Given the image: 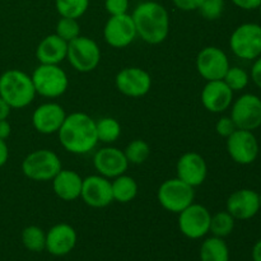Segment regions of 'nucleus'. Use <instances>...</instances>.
<instances>
[{"instance_id": "9d476101", "label": "nucleus", "mask_w": 261, "mask_h": 261, "mask_svg": "<svg viewBox=\"0 0 261 261\" xmlns=\"http://www.w3.org/2000/svg\"><path fill=\"white\" fill-rule=\"evenodd\" d=\"M212 214L201 204H191L178 213V228L190 240H199L209 233Z\"/></svg>"}, {"instance_id": "20e7f679", "label": "nucleus", "mask_w": 261, "mask_h": 261, "mask_svg": "<svg viewBox=\"0 0 261 261\" xmlns=\"http://www.w3.org/2000/svg\"><path fill=\"white\" fill-rule=\"evenodd\" d=\"M36 93L46 98L63 96L69 87V79L65 71L59 65L41 64L31 75Z\"/></svg>"}, {"instance_id": "6e6552de", "label": "nucleus", "mask_w": 261, "mask_h": 261, "mask_svg": "<svg viewBox=\"0 0 261 261\" xmlns=\"http://www.w3.org/2000/svg\"><path fill=\"white\" fill-rule=\"evenodd\" d=\"M66 59L76 71L89 73L98 66L101 61V50L92 38L78 36L68 43Z\"/></svg>"}, {"instance_id": "7c9ffc66", "label": "nucleus", "mask_w": 261, "mask_h": 261, "mask_svg": "<svg viewBox=\"0 0 261 261\" xmlns=\"http://www.w3.org/2000/svg\"><path fill=\"white\" fill-rule=\"evenodd\" d=\"M223 81L232 91L237 92L246 88L250 82V75L245 69L240 68V66H229Z\"/></svg>"}, {"instance_id": "cd10ccee", "label": "nucleus", "mask_w": 261, "mask_h": 261, "mask_svg": "<svg viewBox=\"0 0 261 261\" xmlns=\"http://www.w3.org/2000/svg\"><path fill=\"white\" fill-rule=\"evenodd\" d=\"M234 221L236 219L227 211L218 212L214 216H212L209 232H212L213 236L221 237V239L229 236L234 228Z\"/></svg>"}, {"instance_id": "b1692460", "label": "nucleus", "mask_w": 261, "mask_h": 261, "mask_svg": "<svg viewBox=\"0 0 261 261\" xmlns=\"http://www.w3.org/2000/svg\"><path fill=\"white\" fill-rule=\"evenodd\" d=\"M200 261H229V250L221 237H209L201 244Z\"/></svg>"}, {"instance_id": "f03ea898", "label": "nucleus", "mask_w": 261, "mask_h": 261, "mask_svg": "<svg viewBox=\"0 0 261 261\" xmlns=\"http://www.w3.org/2000/svg\"><path fill=\"white\" fill-rule=\"evenodd\" d=\"M137 35L149 45H158L170 32V15L166 8L157 2H143L132 14Z\"/></svg>"}, {"instance_id": "37998d69", "label": "nucleus", "mask_w": 261, "mask_h": 261, "mask_svg": "<svg viewBox=\"0 0 261 261\" xmlns=\"http://www.w3.org/2000/svg\"><path fill=\"white\" fill-rule=\"evenodd\" d=\"M259 204H260V211H261V194H259Z\"/></svg>"}, {"instance_id": "4be33fe9", "label": "nucleus", "mask_w": 261, "mask_h": 261, "mask_svg": "<svg viewBox=\"0 0 261 261\" xmlns=\"http://www.w3.org/2000/svg\"><path fill=\"white\" fill-rule=\"evenodd\" d=\"M68 55V42L59 37L56 33L48 35L38 43L36 58L41 64L59 65Z\"/></svg>"}, {"instance_id": "412c9836", "label": "nucleus", "mask_w": 261, "mask_h": 261, "mask_svg": "<svg viewBox=\"0 0 261 261\" xmlns=\"http://www.w3.org/2000/svg\"><path fill=\"white\" fill-rule=\"evenodd\" d=\"M76 245V232L66 223L55 224L46 233V249L54 256H64Z\"/></svg>"}, {"instance_id": "a878e982", "label": "nucleus", "mask_w": 261, "mask_h": 261, "mask_svg": "<svg viewBox=\"0 0 261 261\" xmlns=\"http://www.w3.org/2000/svg\"><path fill=\"white\" fill-rule=\"evenodd\" d=\"M96 130L98 142L111 144L119 139L121 134V125L114 117H102L99 121H96Z\"/></svg>"}, {"instance_id": "f3484780", "label": "nucleus", "mask_w": 261, "mask_h": 261, "mask_svg": "<svg viewBox=\"0 0 261 261\" xmlns=\"http://www.w3.org/2000/svg\"><path fill=\"white\" fill-rule=\"evenodd\" d=\"M227 212L240 221H247L256 216L260 212L259 194L251 189H241L227 199Z\"/></svg>"}, {"instance_id": "a211bd4d", "label": "nucleus", "mask_w": 261, "mask_h": 261, "mask_svg": "<svg viewBox=\"0 0 261 261\" xmlns=\"http://www.w3.org/2000/svg\"><path fill=\"white\" fill-rule=\"evenodd\" d=\"M233 101V91L224 83L223 79L221 81L206 82L201 91V103L213 114H221L231 107Z\"/></svg>"}, {"instance_id": "58836bf2", "label": "nucleus", "mask_w": 261, "mask_h": 261, "mask_svg": "<svg viewBox=\"0 0 261 261\" xmlns=\"http://www.w3.org/2000/svg\"><path fill=\"white\" fill-rule=\"evenodd\" d=\"M8 158H9V148L5 140L0 139V167L8 162Z\"/></svg>"}, {"instance_id": "72a5a7b5", "label": "nucleus", "mask_w": 261, "mask_h": 261, "mask_svg": "<svg viewBox=\"0 0 261 261\" xmlns=\"http://www.w3.org/2000/svg\"><path fill=\"white\" fill-rule=\"evenodd\" d=\"M105 9L110 15L126 14L129 0H105Z\"/></svg>"}, {"instance_id": "79ce46f5", "label": "nucleus", "mask_w": 261, "mask_h": 261, "mask_svg": "<svg viewBox=\"0 0 261 261\" xmlns=\"http://www.w3.org/2000/svg\"><path fill=\"white\" fill-rule=\"evenodd\" d=\"M252 261H261V240L256 242L252 247Z\"/></svg>"}, {"instance_id": "aec40b11", "label": "nucleus", "mask_w": 261, "mask_h": 261, "mask_svg": "<svg viewBox=\"0 0 261 261\" xmlns=\"http://www.w3.org/2000/svg\"><path fill=\"white\" fill-rule=\"evenodd\" d=\"M65 117L66 114L60 105L48 102L41 105L33 111L32 124L38 133L50 135L59 132Z\"/></svg>"}, {"instance_id": "2f4dec72", "label": "nucleus", "mask_w": 261, "mask_h": 261, "mask_svg": "<svg viewBox=\"0 0 261 261\" xmlns=\"http://www.w3.org/2000/svg\"><path fill=\"white\" fill-rule=\"evenodd\" d=\"M56 35L66 42H70L74 38L81 36V25L74 18L61 17L56 24Z\"/></svg>"}, {"instance_id": "ea45409f", "label": "nucleus", "mask_w": 261, "mask_h": 261, "mask_svg": "<svg viewBox=\"0 0 261 261\" xmlns=\"http://www.w3.org/2000/svg\"><path fill=\"white\" fill-rule=\"evenodd\" d=\"M10 133H12V127L7 120H0V139L5 140L9 138Z\"/></svg>"}, {"instance_id": "9b49d317", "label": "nucleus", "mask_w": 261, "mask_h": 261, "mask_svg": "<svg viewBox=\"0 0 261 261\" xmlns=\"http://www.w3.org/2000/svg\"><path fill=\"white\" fill-rule=\"evenodd\" d=\"M227 152L239 165H251L259 155V143L252 132L236 129L227 138Z\"/></svg>"}, {"instance_id": "1a4fd4ad", "label": "nucleus", "mask_w": 261, "mask_h": 261, "mask_svg": "<svg viewBox=\"0 0 261 261\" xmlns=\"http://www.w3.org/2000/svg\"><path fill=\"white\" fill-rule=\"evenodd\" d=\"M231 119L237 129L254 132L261 126V98L256 94L245 93L232 103Z\"/></svg>"}, {"instance_id": "0eeeda50", "label": "nucleus", "mask_w": 261, "mask_h": 261, "mask_svg": "<svg viewBox=\"0 0 261 261\" xmlns=\"http://www.w3.org/2000/svg\"><path fill=\"white\" fill-rule=\"evenodd\" d=\"M157 198L166 211L178 214L194 203L195 193L193 186L176 177L166 180L160 186Z\"/></svg>"}, {"instance_id": "39448f33", "label": "nucleus", "mask_w": 261, "mask_h": 261, "mask_svg": "<svg viewBox=\"0 0 261 261\" xmlns=\"http://www.w3.org/2000/svg\"><path fill=\"white\" fill-rule=\"evenodd\" d=\"M61 170L60 158L50 149L35 150L22 162V172L33 181H53Z\"/></svg>"}, {"instance_id": "393cba45", "label": "nucleus", "mask_w": 261, "mask_h": 261, "mask_svg": "<svg viewBox=\"0 0 261 261\" xmlns=\"http://www.w3.org/2000/svg\"><path fill=\"white\" fill-rule=\"evenodd\" d=\"M111 188L114 200L122 204L134 200L138 194L137 181L130 176H126L125 173L114 178V181L111 182Z\"/></svg>"}, {"instance_id": "5701e85b", "label": "nucleus", "mask_w": 261, "mask_h": 261, "mask_svg": "<svg viewBox=\"0 0 261 261\" xmlns=\"http://www.w3.org/2000/svg\"><path fill=\"white\" fill-rule=\"evenodd\" d=\"M83 178L73 170H61L53 178L54 193L64 201H73L81 196Z\"/></svg>"}, {"instance_id": "c9c22d12", "label": "nucleus", "mask_w": 261, "mask_h": 261, "mask_svg": "<svg viewBox=\"0 0 261 261\" xmlns=\"http://www.w3.org/2000/svg\"><path fill=\"white\" fill-rule=\"evenodd\" d=\"M175 7L184 12H191V10H198L203 0H172Z\"/></svg>"}, {"instance_id": "ddd939ff", "label": "nucleus", "mask_w": 261, "mask_h": 261, "mask_svg": "<svg viewBox=\"0 0 261 261\" xmlns=\"http://www.w3.org/2000/svg\"><path fill=\"white\" fill-rule=\"evenodd\" d=\"M137 28L130 14L111 15L103 28L105 41L115 48L129 46L137 37Z\"/></svg>"}, {"instance_id": "dca6fc26", "label": "nucleus", "mask_w": 261, "mask_h": 261, "mask_svg": "<svg viewBox=\"0 0 261 261\" xmlns=\"http://www.w3.org/2000/svg\"><path fill=\"white\" fill-rule=\"evenodd\" d=\"M94 168L103 177L115 178L120 175H124L129 167L124 150L119 148L106 147L99 149L93 157Z\"/></svg>"}, {"instance_id": "f257e3e1", "label": "nucleus", "mask_w": 261, "mask_h": 261, "mask_svg": "<svg viewBox=\"0 0 261 261\" xmlns=\"http://www.w3.org/2000/svg\"><path fill=\"white\" fill-rule=\"evenodd\" d=\"M58 134L64 149L73 154H86L98 143L96 121L83 112L66 115Z\"/></svg>"}, {"instance_id": "2eb2a0df", "label": "nucleus", "mask_w": 261, "mask_h": 261, "mask_svg": "<svg viewBox=\"0 0 261 261\" xmlns=\"http://www.w3.org/2000/svg\"><path fill=\"white\" fill-rule=\"evenodd\" d=\"M81 198L92 208H105L114 201L111 182L101 175H92L83 178Z\"/></svg>"}, {"instance_id": "7ed1b4c3", "label": "nucleus", "mask_w": 261, "mask_h": 261, "mask_svg": "<svg viewBox=\"0 0 261 261\" xmlns=\"http://www.w3.org/2000/svg\"><path fill=\"white\" fill-rule=\"evenodd\" d=\"M36 89L31 75L19 69H9L0 75V97L12 109H24L32 103Z\"/></svg>"}, {"instance_id": "f8f14e48", "label": "nucleus", "mask_w": 261, "mask_h": 261, "mask_svg": "<svg viewBox=\"0 0 261 261\" xmlns=\"http://www.w3.org/2000/svg\"><path fill=\"white\" fill-rule=\"evenodd\" d=\"M196 69L206 82L221 81L229 69V60L222 48L208 46L196 56Z\"/></svg>"}, {"instance_id": "c03bdc74", "label": "nucleus", "mask_w": 261, "mask_h": 261, "mask_svg": "<svg viewBox=\"0 0 261 261\" xmlns=\"http://www.w3.org/2000/svg\"><path fill=\"white\" fill-rule=\"evenodd\" d=\"M259 10H260V14H261V4H260V7H259Z\"/></svg>"}, {"instance_id": "6ab92c4d", "label": "nucleus", "mask_w": 261, "mask_h": 261, "mask_svg": "<svg viewBox=\"0 0 261 261\" xmlns=\"http://www.w3.org/2000/svg\"><path fill=\"white\" fill-rule=\"evenodd\" d=\"M176 172L180 180L195 188L200 186L205 181L208 167L205 160L199 153L188 152L178 158Z\"/></svg>"}, {"instance_id": "423d86ee", "label": "nucleus", "mask_w": 261, "mask_h": 261, "mask_svg": "<svg viewBox=\"0 0 261 261\" xmlns=\"http://www.w3.org/2000/svg\"><path fill=\"white\" fill-rule=\"evenodd\" d=\"M229 47L242 60H255L261 55V25L244 23L232 32Z\"/></svg>"}, {"instance_id": "bb28decb", "label": "nucleus", "mask_w": 261, "mask_h": 261, "mask_svg": "<svg viewBox=\"0 0 261 261\" xmlns=\"http://www.w3.org/2000/svg\"><path fill=\"white\" fill-rule=\"evenodd\" d=\"M23 246L32 252H41L46 249V233L37 226H28L22 232Z\"/></svg>"}, {"instance_id": "4468645a", "label": "nucleus", "mask_w": 261, "mask_h": 261, "mask_svg": "<svg viewBox=\"0 0 261 261\" xmlns=\"http://www.w3.org/2000/svg\"><path fill=\"white\" fill-rule=\"evenodd\" d=\"M115 84L119 92L127 97H143L150 91L152 78L147 70L140 68H125L117 73Z\"/></svg>"}, {"instance_id": "e433bc0d", "label": "nucleus", "mask_w": 261, "mask_h": 261, "mask_svg": "<svg viewBox=\"0 0 261 261\" xmlns=\"http://www.w3.org/2000/svg\"><path fill=\"white\" fill-rule=\"evenodd\" d=\"M251 79L255 83V86H257L261 89V55L257 59H255V63L251 68Z\"/></svg>"}, {"instance_id": "a19ab883", "label": "nucleus", "mask_w": 261, "mask_h": 261, "mask_svg": "<svg viewBox=\"0 0 261 261\" xmlns=\"http://www.w3.org/2000/svg\"><path fill=\"white\" fill-rule=\"evenodd\" d=\"M10 111H12V107L0 97V120H7L9 117Z\"/></svg>"}, {"instance_id": "c85d7f7f", "label": "nucleus", "mask_w": 261, "mask_h": 261, "mask_svg": "<svg viewBox=\"0 0 261 261\" xmlns=\"http://www.w3.org/2000/svg\"><path fill=\"white\" fill-rule=\"evenodd\" d=\"M55 7L61 17L78 19L88 9L89 0H55Z\"/></svg>"}, {"instance_id": "c756f323", "label": "nucleus", "mask_w": 261, "mask_h": 261, "mask_svg": "<svg viewBox=\"0 0 261 261\" xmlns=\"http://www.w3.org/2000/svg\"><path fill=\"white\" fill-rule=\"evenodd\" d=\"M124 153L129 163H133V165H142V163H144L149 158L150 147L144 140L135 139L127 144Z\"/></svg>"}, {"instance_id": "4c0bfd02", "label": "nucleus", "mask_w": 261, "mask_h": 261, "mask_svg": "<svg viewBox=\"0 0 261 261\" xmlns=\"http://www.w3.org/2000/svg\"><path fill=\"white\" fill-rule=\"evenodd\" d=\"M232 3L244 10H254L259 9L261 0H232Z\"/></svg>"}, {"instance_id": "f704fd0d", "label": "nucleus", "mask_w": 261, "mask_h": 261, "mask_svg": "<svg viewBox=\"0 0 261 261\" xmlns=\"http://www.w3.org/2000/svg\"><path fill=\"white\" fill-rule=\"evenodd\" d=\"M236 125H234L233 120L231 119V116H223L217 121L216 124V132L217 134L221 135L223 138H228L232 133L236 130Z\"/></svg>"}, {"instance_id": "473e14b6", "label": "nucleus", "mask_w": 261, "mask_h": 261, "mask_svg": "<svg viewBox=\"0 0 261 261\" xmlns=\"http://www.w3.org/2000/svg\"><path fill=\"white\" fill-rule=\"evenodd\" d=\"M198 10L205 19L216 20L223 14L224 0H203Z\"/></svg>"}]
</instances>
